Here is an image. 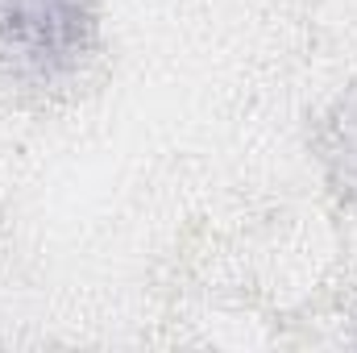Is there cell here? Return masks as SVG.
Masks as SVG:
<instances>
[{"mask_svg":"<svg viewBox=\"0 0 357 353\" xmlns=\"http://www.w3.org/2000/svg\"><path fill=\"white\" fill-rule=\"evenodd\" d=\"M96 42L91 0H0V63L21 75L71 71Z\"/></svg>","mask_w":357,"mask_h":353,"instance_id":"cell-1","label":"cell"}]
</instances>
